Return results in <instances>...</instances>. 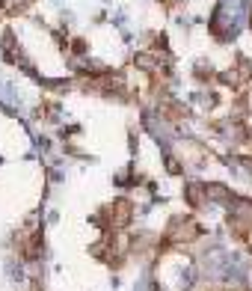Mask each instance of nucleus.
I'll list each match as a JSON object with an SVG mask.
<instances>
[{"label": "nucleus", "instance_id": "nucleus-2", "mask_svg": "<svg viewBox=\"0 0 252 291\" xmlns=\"http://www.w3.org/2000/svg\"><path fill=\"white\" fill-rule=\"evenodd\" d=\"M104 214H107V226L110 229H125L131 223V217H134V208H131L128 199H116L113 205L104 208Z\"/></svg>", "mask_w": 252, "mask_h": 291}, {"label": "nucleus", "instance_id": "nucleus-1", "mask_svg": "<svg viewBox=\"0 0 252 291\" xmlns=\"http://www.w3.org/2000/svg\"><path fill=\"white\" fill-rule=\"evenodd\" d=\"M199 235H202V226L187 217V220H172L166 241H172V244H190V241H196Z\"/></svg>", "mask_w": 252, "mask_h": 291}]
</instances>
